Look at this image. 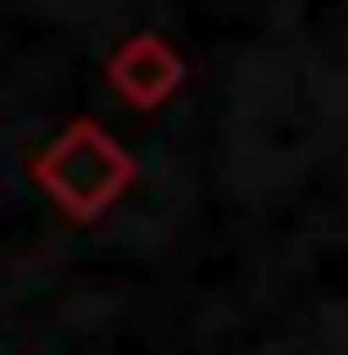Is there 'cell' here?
I'll use <instances>...</instances> for the list:
<instances>
[{"mask_svg":"<svg viewBox=\"0 0 348 355\" xmlns=\"http://www.w3.org/2000/svg\"><path fill=\"white\" fill-rule=\"evenodd\" d=\"M103 76L110 89L130 103V110H164L177 89H184V55H177L164 35H123V42L110 48V62H103Z\"/></svg>","mask_w":348,"mask_h":355,"instance_id":"7a4b0ae2","label":"cell"},{"mask_svg":"<svg viewBox=\"0 0 348 355\" xmlns=\"http://www.w3.org/2000/svg\"><path fill=\"white\" fill-rule=\"evenodd\" d=\"M28 178L42 184L55 205H62V219L96 225V219H103V212H110V205L137 184V157L103 130V123L76 116L69 130H55L42 150L28 157Z\"/></svg>","mask_w":348,"mask_h":355,"instance_id":"6da1fadb","label":"cell"}]
</instances>
